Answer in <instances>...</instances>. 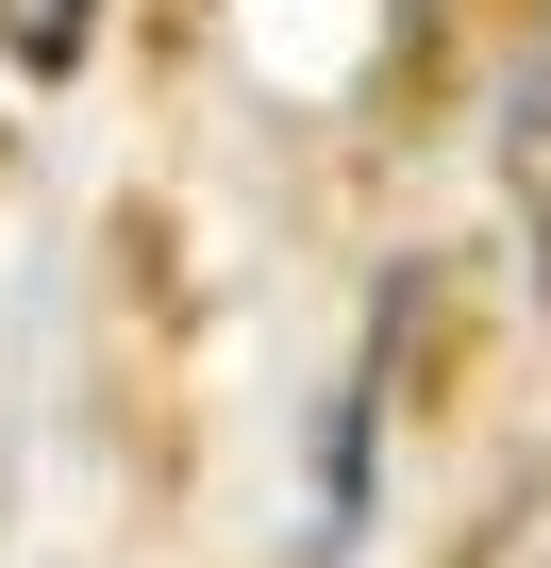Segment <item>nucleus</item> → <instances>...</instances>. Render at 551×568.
I'll use <instances>...</instances> for the list:
<instances>
[{
  "mask_svg": "<svg viewBox=\"0 0 551 568\" xmlns=\"http://www.w3.org/2000/svg\"><path fill=\"white\" fill-rule=\"evenodd\" d=\"M0 34H18L34 68H68V51H84V0H0Z\"/></svg>",
  "mask_w": 551,
  "mask_h": 568,
  "instance_id": "obj_1",
  "label": "nucleus"
}]
</instances>
